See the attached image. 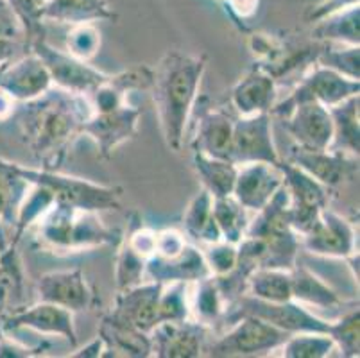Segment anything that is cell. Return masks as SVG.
Instances as JSON below:
<instances>
[{
	"label": "cell",
	"instance_id": "47",
	"mask_svg": "<svg viewBox=\"0 0 360 358\" xmlns=\"http://www.w3.org/2000/svg\"><path fill=\"white\" fill-rule=\"evenodd\" d=\"M226 6L231 9L233 15H237L238 18H250L257 13L258 2L260 0H224Z\"/></svg>",
	"mask_w": 360,
	"mask_h": 358
},
{
	"label": "cell",
	"instance_id": "50",
	"mask_svg": "<svg viewBox=\"0 0 360 358\" xmlns=\"http://www.w3.org/2000/svg\"><path fill=\"white\" fill-rule=\"evenodd\" d=\"M104 353V343L101 337H96L90 344L79 350L77 353H72V357H79V358H99L103 357Z\"/></svg>",
	"mask_w": 360,
	"mask_h": 358
},
{
	"label": "cell",
	"instance_id": "22",
	"mask_svg": "<svg viewBox=\"0 0 360 358\" xmlns=\"http://www.w3.org/2000/svg\"><path fill=\"white\" fill-rule=\"evenodd\" d=\"M276 79L264 68L255 67L244 77H240L231 90V106L238 117L271 113L276 104Z\"/></svg>",
	"mask_w": 360,
	"mask_h": 358
},
{
	"label": "cell",
	"instance_id": "28",
	"mask_svg": "<svg viewBox=\"0 0 360 358\" xmlns=\"http://www.w3.org/2000/svg\"><path fill=\"white\" fill-rule=\"evenodd\" d=\"M314 38L328 44H360V8L359 4L348 6L328 16L321 18L314 29Z\"/></svg>",
	"mask_w": 360,
	"mask_h": 358
},
{
	"label": "cell",
	"instance_id": "12",
	"mask_svg": "<svg viewBox=\"0 0 360 358\" xmlns=\"http://www.w3.org/2000/svg\"><path fill=\"white\" fill-rule=\"evenodd\" d=\"M301 248L326 258H349L355 255V229L345 217L326 206L312 226L300 236Z\"/></svg>",
	"mask_w": 360,
	"mask_h": 358
},
{
	"label": "cell",
	"instance_id": "25",
	"mask_svg": "<svg viewBox=\"0 0 360 358\" xmlns=\"http://www.w3.org/2000/svg\"><path fill=\"white\" fill-rule=\"evenodd\" d=\"M41 18L58 24H94L97 20H115L108 0H47Z\"/></svg>",
	"mask_w": 360,
	"mask_h": 358
},
{
	"label": "cell",
	"instance_id": "30",
	"mask_svg": "<svg viewBox=\"0 0 360 358\" xmlns=\"http://www.w3.org/2000/svg\"><path fill=\"white\" fill-rule=\"evenodd\" d=\"M188 307H191L192 319L205 326H212L221 319V315L226 312V303L214 276L191 283Z\"/></svg>",
	"mask_w": 360,
	"mask_h": 358
},
{
	"label": "cell",
	"instance_id": "32",
	"mask_svg": "<svg viewBox=\"0 0 360 358\" xmlns=\"http://www.w3.org/2000/svg\"><path fill=\"white\" fill-rule=\"evenodd\" d=\"M31 186L32 183L18 174L16 163L0 160V226H15L16 213Z\"/></svg>",
	"mask_w": 360,
	"mask_h": 358
},
{
	"label": "cell",
	"instance_id": "6",
	"mask_svg": "<svg viewBox=\"0 0 360 358\" xmlns=\"http://www.w3.org/2000/svg\"><path fill=\"white\" fill-rule=\"evenodd\" d=\"M360 91V81L349 79L339 72L326 68L319 63H312L303 77L300 79L297 87L290 91L289 97L281 103H276L271 113L278 115L280 118L285 117L290 108L300 103H319L326 108L342 103L345 98L356 95Z\"/></svg>",
	"mask_w": 360,
	"mask_h": 358
},
{
	"label": "cell",
	"instance_id": "45",
	"mask_svg": "<svg viewBox=\"0 0 360 358\" xmlns=\"http://www.w3.org/2000/svg\"><path fill=\"white\" fill-rule=\"evenodd\" d=\"M0 38H24V29H22L20 20L16 18V15L6 0H0Z\"/></svg>",
	"mask_w": 360,
	"mask_h": 358
},
{
	"label": "cell",
	"instance_id": "31",
	"mask_svg": "<svg viewBox=\"0 0 360 358\" xmlns=\"http://www.w3.org/2000/svg\"><path fill=\"white\" fill-rule=\"evenodd\" d=\"M212 205H214V197L210 196L208 190L202 188L192 199L188 208H186L185 217H183L185 231L202 245L222 241L217 222L214 219V212H212Z\"/></svg>",
	"mask_w": 360,
	"mask_h": 358
},
{
	"label": "cell",
	"instance_id": "14",
	"mask_svg": "<svg viewBox=\"0 0 360 358\" xmlns=\"http://www.w3.org/2000/svg\"><path fill=\"white\" fill-rule=\"evenodd\" d=\"M356 158L359 156H352V154L335 149L312 151L294 146L285 162L305 170L309 176H312L326 188H335L348 179H353V176L359 172Z\"/></svg>",
	"mask_w": 360,
	"mask_h": 358
},
{
	"label": "cell",
	"instance_id": "17",
	"mask_svg": "<svg viewBox=\"0 0 360 358\" xmlns=\"http://www.w3.org/2000/svg\"><path fill=\"white\" fill-rule=\"evenodd\" d=\"M237 167V179L231 196L248 212H258L264 208L283 186V172L278 163L251 162Z\"/></svg>",
	"mask_w": 360,
	"mask_h": 358
},
{
	"label": "cell",
	"instance_id": "10",
	"mask_svg": "<svg viewBox=\"0 0 360 358\" xmlns=\"http://www.w3.org/2000/svg\"><path fill=\"white\" fill-rule=\"evenodd\" d=\"M140 117L142 110L126 101L115 108L94 111V115L83 124V134L96 142L101 156L110 158L117 147L135 136Z\"/></svg>",
	"mask_w": 360,
	"mask_h": 358
},
{
	"label": "cell",
	"instance_id": "23",
	"mask_svg": "<svg viewBox=\"0 0 360 358\" xmlns=\"http://www.w3.org/2000/svg\"><path fill=\"white\" fill-rule=\"evenodd\" d=\"M99 337L104 343L103 357L146 358L153 357L149 333L136 330L115 315H104L99 328Z\"/></svg>",
	"mask_w": 360,
	"mask_h": 358
},
{
	"label": "cell",
	"instance_id": "35",
	"mask_svg": "<svg viewBox=\"0 0 360 358\" xmlns=\"http://www.w3.org/2000/svg\"><path fill=\"white\" fill-rule=\"evenodd\" d=\"M281 357L287 358H325L335 350L332 337L328 333L317 331H300L292 333L281 344Z\"/></svg>",
	"mask_w": 360,
	"mask_h": 358
},
{
	"label": "cell",
	"instance_id": "1",
	"mask_svg": "<svg viewBox=\"0 0 360 358\" xmlns=\"http://www.w3.org/2000/svg\"><path fill=\"white\" fill-rule=\"evenodd\" d=\"M94 115L86 95L49 88L25 103L20 127L40 169L60 170L74 142L83 134V124Z\"/></svg>",
	"mask_w": 360,
	"mask_h": 358
},
{
	"label": "cell",
	"instance_id": "7",
	"mask_svg": "<svg viewBox=\"0 0 360 358\" xmlns=\"http://www.w3.org/2000/svg\"><path fill=\"white\" fill-rule=\"evenodd\" d=\"M233 312L226 315V319L235 321L242 315H253L265 323L273 324L287 333H300V331H317V333H328L330 323L319 319L317 315L297 301H283V303H271L262 301L250 294L240 295L233 305Z\"/></svg>",
	"mask_w": 360,
	"mask_h": 358
},
{
	"label": "cell",
	"instance_id": "27",
	"mask_svg": "<svg viewBox=\"0 0 360 358\" xmlns=\"http://www.w3.org/2000/svg\"><path fill=\"white\" fill-rule=\"evenodd\" d=\"M359 94L345 98L342 103L328 108L333 122V140L330 149L342 151L359 156L360 127H359Z\"/></svg>",
	"mask_w": 360,
	"mask_h": 358
},
{
	"label": "cell",
	"instance_id": "33",
	"mask_svg": "<svg viewBox=\"0 0 360 358\" xmlns=\"http://www.w3.org/2000/svg\"><path fill=\"white\" fill-rule=\"evenodd\" d=\"M245 294L253 295L257 300L271 301V303H283L292 300L290 288V271L283 269L257 267L248 278Z\"/></svg>",
	"mask_w": 360,
	"mask_h": 358
},
{
	"label": "cell",
	"instance_id": "2",
	"mask_svg": "<svg viewBox=\"0 0 360 358\" xmlns=\"http://www.w3.org/2000/svg\"><path fill=\"white\" fill-rule=\"evenodd\" d=\"M206 70L205 56L170 51L155 70V104L163 140L170 151H181L192 108L198 101L201 79Z\"/></svg>",
	"mask_w": 360,
	"mask_h": 358
},
{
	"label": "cell",
	"instance_id": "51",
	"mask_svg": "<svg viewBox=\"0 0 360 358\" xmlns=\"http://www.w3.org/2000/svg\"><path fill=\"white\" fill-rule=\"evenodd\" d=\"M6 65V63H4ZM4 65H0V72H2V68H4Z\"/></svg>",
	"mask_w": 360,
	"mask_h": 358
},
{
	"label": "cell",
	"instance_id": "49",
	"mask_svg": "<svg viewBox=\"0 0 360 358\" xmlns=\"http://www.w3.org/2000/svg\"><path fill=\"white\" fill-rule=\"evenodd\" d=\"M16 106H18V103H16L15 98L8 91L0 88V122H6L8 118L13 117L16 111Z\"/></svg>",
	"mask_w": 360,
	"mask_h": 358
},
{
	"label": "cell",
	"instance_id": "44",
	"mask_svg": "<svg viewBox=\"0 0 360 358\" xmlns=\"http://www.w3.org/2000/svg\"><path fill=\"white\" fill-rule=\"evenodd\" d=\"M186 245L185 236L183 233L176 231V229H163V231L156 233V256H163V258H170L183 251Z\"/></svg>",
	"mask_w": 360,
	"mask_h": 358
},
{
	"label": "cell",
	"instance_id": "18",
	"mask_svg": "<svg viewBox=\"0 0 360 358\" xmlns=\"http://www.w3.org/2000/svg\"><path fill=\"white\" fill-rule=\"evenodd\" d=\"M38 298L70 312H83L94 307L96 294L81 269L47 272L38 280Z\"/></svg>",
	"mask_w": 360,
	"mask_h": 358
},
{
	"label": "cell",
	"instance_id": "13",
	"mask_svg": "<svg viewBox=\"0 0 360 358\" xmlns=\"http://www.w3.org/2000/svg\"><path fill=\"white\" fill-rule=\"evenodd\" d=\"M208 326L195 319L163 321L156 324L150 337L153 357L160 358H195L205 354Z\"/></svg>",
	"mask_w": 360,
	"mask_h": 358
},
{
	"label": "cell",
	"instance_id": "34",
	"mask_svg": "<svg viewBox=\"0 0 360 358\" xmlns=\"http://www.w3.org/2000/svg\"><path fill=\"white\" fill-rule=\"evenodd\" d=\"M212 212H214V219L217 222L222 241L237 245L244 238L245 229L250 226L248 215H245L248 210L233 196H226L214 199Z\"/></svg>",
	"mask_w": 360,
	"mask_h": 358
},
{
	"label": "cell",
	"instance_id": "46",
	"mask_svg": "<svg viewBox=\"0 0 360 358\" xmlns=\"http://www.w3.org/2000/svg\"><path fill=\"white\" fill-rule=\"evenodd\" d=\"M359 4V0H325V2H321L319 6L310 11L309 20L310 22H319L321 18H325L328 16L330 13H335L342 8H348V6Z\"/></svg>",
	"mask_w": 360,
	"mask_h": 358
},
{
	"label": "cell",
	"instance_id": "40",
	"mask_svg": "<svg viewBox=\"0 0 360 358\" xmlns=\"http://www.w3.org/2000/svg\"><path fill=\"white\" fill-rule=\"evenodd\" d=\"M191 283H165L160 295V321H185L191 317L188 307Z\"/></svg>",
	"mask_w": 360,
	"mask_h": 358
},
{
	"label": "cell",
	"instance_id": "16",
	"mask_svg": "<svg viewBox=\"0 0 360 358\" xmlns=\"http://www.w3.org/2000/svg\"><path fill=\"white\" fill-rule=\"evenodd\" d=\"M2 331L32 330L41 335H60L70 344L77 346V333L74 326V312L58 305L38 301L32 307L15 312L0 323Z\"/></svg>",
	"mask_w": 360,
	"mask_h": 358
},
{
	"label": "cell",
	"instance_id": "42",
	"mask_svg": "<svg viewBox=\"0 0 360 358\" xmlns=\"http://www.w3.org/2000/svg\"><path fill=\"white\" fill-rule=\"evenodd\" d=\"M201 251L205 255L206 264L210 267L212 276L228 274L237 265L238 249L237 245L230 244V242L219 241L214 244H205Z\"/></svg>",
	"mask_w": 360,
	"mask_h": 358
},
{
	"label": "cell",
	"instance_id": "19",
	"mask_svg": "<svg viewBox=\"0 0 360 358\" xmlns=\"http://www.w3.org/2000/svg\"><path fill=\"white\" fill-rule=\"evenodd\" d=\"M0 88L8 91L16 103H29L52 88L51 75L34 52L11 59L0 72Z\"/></svg>",
	"mask_w": 360,
	"mask_h": 358
},
{
	"label": "cell",
	"instance_id": "39",
	"mask_svg": "<svg viewBox=\"0 0 360 358\" xmlns=\"http://www.w3.org/2000/svg\"><path fill=\"white\" fill-rule=\"evenodd\" d=\"M16 18L20 20L22 29H24L25 49L36 41L38 38H44V13L47 0H6Z\"/></svg>",
	"mask_w": 360,
	"mask_h": 358
},
{
	"label": "cell",
	"instance_id": "37",
	"mask_svg": "<svg viewBox=\"0 0 360 358\" xmlns=\"http://www.w3.org/2000/svg\"><path fill=\"white\" fill-rule=\"evenodd\" d=\"M328 335L340 351V357L355 358L360 354V312L359 308L346 312L335 323H330Z\"/></svg>",
	"mask_w": 360,
	"mask_h": 358
},
{
	"label": "cell",
	"instance_id": "15",
	"mask_svg": "<svg viewBox=\"0 0 360 358\" xmlns=\"http://www.w3.org/2000/svg\"><path fill=\"white\" fill-rule=\"evenodd\" d=\"M287 133L296 146L312 151L330 149L333 140V122L328 108L319 103H300L281 118Z\"/></svg>",
	"mask_w": 360,
	"mask_h": 358
},
{
	"label": "cell",
	"instance_id": "41",
	"mask_svg": "<svg viewBox=\"0 0 360 358\" xmlns=\"http://www.w3.org/2000/svg\"><path fill=\"white\" fill-rule=\"evenodd\" d=\"M101 32L94 24H75L67 34V52L88 61L99 52Z\"/></svg>",
	"mask_w": 360,
	"mask_h": 358
},
{
	"label": "cell",
	"instance_id": "9",
	"mask_svg": "<svg viewBox=\"0 0 360 358\" xmlns=\"http://www.w3.org/2000/svg\"><path fill=\"white\" fill-rule=\"evenodd\" d=\"M278 165L283 172V186L289 192L290 226L301 236L328 206V188L292 163L280 160Z\"/></svg>",
	"mask_w": 360,
	"mask_h": 358
},
{
	"label": "cell",
	"instance_id": "43",
	"mask_svg": "<svg viewBox=\"0 0 360 358\" xmlns=\"http://www.w3.org/2000/svg\"><path fill=\"white\" fill-rule=\"evenodd\" d=\"M156 233L158 231L147 228V226H142V222H140L136 228H133L127 233V236L124 241L129 244V248L135 249L140 256H143L146 260H149L150 256L155 255L156 251Z\"/></svg>",
	"mask_w": 360,
	"mask_h": 358
},
{
	"label": "cell",
	"instance_id": "21",
	"mask_svg": "<svg viewBox=\"0 0 360 358\" xmlns=\"http://www.w3.org/2000/svg\"><path fill=\"white\" fill-rule=\"evenodd\" d=\"M212 276L201 249L186 244L183 251L170 258L153 255L146 264L147 281L156 283H194Z\"/></svg>",
	"mask_w": 360,
	"mask_h": 358
},
{
	"label": "cell",
	"instance_id": "36",
	"mask_svg": "<svg viewBox=\"0 0 360 358\" xmlns=\"http://www.w3.org/2000/svg\"><path fill=\"white\" fill-rule=\"evenodd\" d=\"M316 63L339 72L349 79H360V49L359 45L328 44L317 52Z\"/></svg>",
	"mask_w": 360,
	"mask_h": 358
},
{
	"label": "cell",
	"instance_id": "48",
	"mask_svg": "<svg viewBox=\"0 0 360 358\" xmlns=\"http://www.w3.org/2000/svg\"><path fill=\"white\" fill-rule=\"evenodd\" d=\"M24 47L25 45L20 44V39L0 38V65L9 63L11 59L16 58V52Z\"/></svg>",
	"mask_w": 360,
	"mask_h": 358
},
{
	"label": "cell",
	"instance_id": "24",
	"mask_svg": "<svg viewBox=\"0 0 360 358\" xmlns=\"http://www.w3.org/2000/svg\"><path fill=\"white\" fill-rule=\"evenodd\" d=\"M235 118L224 110H206L198 120V133L194 138V151L206 156L231 162ZM233 163V162H231Z\"/></svg>",
	"mask_w": 360,
	"mask_h": 358
},
{
	"label": "cell",
	"instance_id": "29",
	"mask_svg": "<svg viewBox=\"0 0 360 358\" xmlns=\"http://www.w3.org/2000/svg\"><path fill=\"white\" fill-rule=\"evenodd\" d=\"M192 163L202 183V188L208 190L214 199L226 197L233 193L235 179H237L238 167L228 160L206 156V154L194 151Z\"/></svg>",
	"mask_w": 360,
	"mask_h": 358
},
{
	"label": "cell",
	"instance_id": "11",
	"mask_svg": "<svg viewBox=\"0 0 360 358\" xmlns=\"http://www.w3.org/2000/svg\"><path fill=\"white\" fill-rule=\"evenodd\" d=\"M231 162L235 165L251 162L280 163L271 127V113L235 118Z\"/></svg>",
	"mask_w": 360,
	"mask_h": 358
},
{
	"label": "cell",
	"instance_id": "4",
	"mask_svg": "<svg viewBox=\"0 0 360 358\" xmlns=\"http://www.w3.org/2000/svg\"><path fill=\"white\" fill-rule=\"evenodd\" d=\"M16 170L32 185L47 188L54 197V203H60V205L97 213L120 208L122 188L119 186L97 185L81 177L65 176L58 170L31 169L20 163H16Z\"/></svg>",
	"mask_w": 360,
	"mask_h": 358
},
{
	"label": "cell",
	"instance_id": "5",
	"mask_svg": "<svg viewBox=\"0 0 360 358\" xmlns=\"http://www.w3.org/2000/svg\"><path fill=\"white\" fill-rule=\"evenodd\" d=\"M290 333L265 323V321L242 315L233 321V326L222 337L206 346V357H253L280 350Z\"/></svg>",
	"mask_w": 360,
	"mask_h": 358
},
{
	"label": "cell",
	"instance_id": "38",
	"mask_svg": "<svg viewBox=\"0 0 360 358\" xmlns=\"http://www.w3.org/2000/svg\"><path fill=\"white\" fill-rule=\"evenodd\" d=\"M146 258L140 256L133 248H129L126 241H122L115 265L117 290L122 292L142 283L146 278Z\"/></svg>",
	"mask_w": 360,
	"mask_h": 358
},
{
	"label": "cell",
	"instance_id": "3",
	"mask_svg": "<svg viewBox=\"0 0 360 358\" xmlns=\"http://www.w3.org/2000/svg\"><path fill=\"white\" fill-rule=\"evenodd\" d=\"M32 226L44 248L60 252H79L117 244L120 235L108 228L97 212L54 203Z\"/></svg>",
	"mask_w": 360,
	"mask_h": 358
},
{
	"label": "cell",
	"instance_id": "20",
	"mask_svg": "<svg viewBox=\"0 0 360 358\" xmlns=\"http://www.w3.org/2000/svg\"><path fill=\"white\" fill-rule=\"evenodd\" d=\"M163 283L142 281L140 285L119 292L115 307L110 312L127 324L135 326L143 333H150L156 324H160V295Z\"/></svg>",
	"mask_w": 360,
	"mask_h": 358
},
{
	"label": "cell",
	"instance_id": "26",
	"mask_svg": "<svg viewBox=\"0 0 360 358\" xmlns=\"http://www.w3.org/2000/svg\"><path fill=\"white\" fill-rule=\"evenodd\" d=\"M290 288H292V300L307 308L316 307L330 310L342 305L339 294L305 265L296 264L290 269Z\"/></svg>",
	"mask_w": 360,
	"mask_h": 358
},
{
	"label": "cell",
	"instance_id": "8",
	"mask_svg": "<svg viewBox=\"0 0 360 358\" xmlns=\"http://www.w3.org/2000/svg\"><path fill=\"white\" fill-rule=\"evenodd\" d=\"M29 51L34 52L44 61L45 68L51 75L52 87L67 90L70 94L90 95L110 77V74L90 67L88 61L77 59L67 51L52 47L44 38H38L29 45Z\"/></svg>",
	"mask_w": 360,
	"mask_h": 358
}]
</instances>
